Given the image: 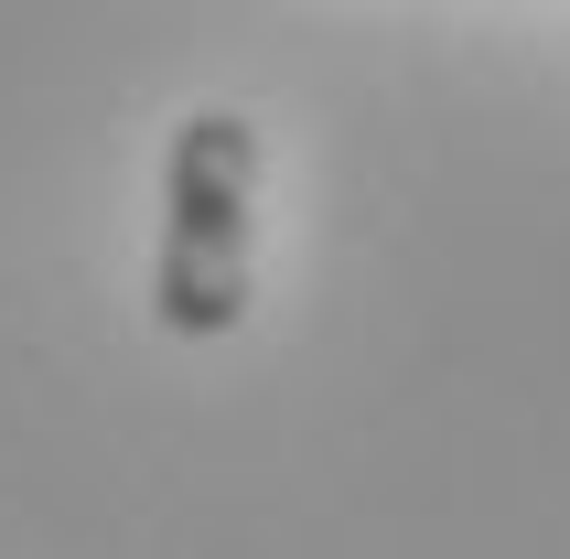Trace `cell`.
I'll return each mask as SVG.
<instances>
[{
	"instance_id": "6da1fadb",
	"label": "cell",
	"mask_w": 570,
	"mask_h": 559,
	"mask_svg": "<svg viewBox=\"0 0 570 559\" xmlns=\"http://www.w3.org/2000/svg\"><path fill=\"white\" fill-rule=\"evenodd\" d=\"M258 129L237 108H194L173 119L161 151V269H151V312L161 334L216 344L248 312V248H258Z\"/></svg>"
}]
</instances>
